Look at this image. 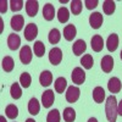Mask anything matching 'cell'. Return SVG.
<instances>
[{"label":"cell","instance_id":"cell-1","mask_svg":"<svg viewBox=\"0 0 122 122\" xmlns=\"http://www.w3.org/2000/svg\"><path fill=\"white\" fill-rule=\"evenodd\" d=\"M105 114L109 122H116L117 118V100L115 95H110L105 103Z\"/></svg>","mask_w":122,"mask_h":122},{"label":"cell","instance_id":"cell-2","mask_svg":"<svg viewBox=\"0 0 122 122\" xmlns=\"http://www.w3.org/2000/svg\"><path fill=\"white\" fill-rule=\"evenodd\" d=\"M71 78H72V82L76 83L77 86L83 84L86 81V72L81 68V67H76L72 71V75H71Z\"/></svg>","mask_w":122,"mask_h":122},{"label":"cell","instance_id":"cell-3","mask_svg":"<svg viewBox=\"0 0 122 122\" xmlns=\"http://www.w3.org/2000/svg\"><path fill=\"white\" fill-rule=\"evenodd\" d=\"M79 95H81V90L78 87H73L71 86L67 88V92H66V100L68 103H76V101L79 99Z\"/></svg>","mask_w":122,"mask_h":122},{"label":"cell","instance_id":"cell-4","mask_svg":"<svg viewBox=\"0 0 122 122\" xmlns=\"http://www.w3.org/2000/svg\"><path fill=\"white\" fill-rule=\"evenodd\" d=\"M62 60V51L60 48H53L49 53V61L51 62V65L56 66L61 62Z\"/></svg>","mask_w":122,"mask_h":122},{"label":"cell","instance_id":"cell-5","mask_svg":"<svg viewBox=\"0 0 122 122\" xmlns=\"http://www.w3.org/2000/svg\"><path fill=\"white\" fill-rule=\"evenodd\" d=\"M103 22H104V18L100 12H93L89 16V25L92 26V28H94V29L100 28Z\"/></svg>","mask_w":122,"mask_h":122},{"label":"cell","instance_id":"cell-6","mask_svg":"<svg viewBox=\"0 0 122 122\" xmlns=\"http://www.w3.org/2000/svg\"><path fill=\"white\" fill-rule=\"evenodd\" d=\"M37 36H38V27L34 23L27 25V27L25 28V38L28 42H32V40L36 39Z\"/></svg>","mask_w":122,"mask_h":122},{"label":"cell","instance_id":"cell-7","mask_svg":"<svg viewBox=\"0 0 122 122\" xmlns=\"http://www.w3.org/2000/svg\"><path fill=\"white\" fill-rule=\"evenodd\" d=\"M54 100H55V95H54V92L51 89H48L45 90L43 95H42V104L44 107H50L54 104Z\"/></svg>","mask_w":122,"mask_h":122},{"label":"cell","instance_id":"cell-8","mask_svg":"<svg viewBox=\"0 0 122 122\" xmlns=\"http://www.w3.org/2000/svg\"><path fill=\"white\" fill-rule=\"evenodd\" d=\"M32 50L28 45H25L21 51H20V60H21V62L25 64V65H28L30 61H32Z\"/></svg>","mask_w":122,"mask_h":122},{"label":"cell","instance_id":"cell-9","mask_svg":"<svg viewBox=\"0 0 122 122\" xmlns=\"http://www.w3.org/2000/svg\"><path fill=\"white\" fill-rule=\"evenodd\" d=\"M100 66H101V68H103V71H104L105 73L111 72V71H112V68H114V59H112V56L105 55L103 59H101Z\"/></svg>","mask_w":122,"mask_h":122},{"label":"cell","instance_id":"cell-10","mask_svg":"<svg viewBox=\"0 0 122 122\" xmlns=\"http://www.w3.org/2000/svg\"><path fill=\"white\" fill-rule=\"evenodd\" d=\"M38 10H39V4L36 0H28L26 1V12L29 17H34L38 14Z\"/></svg>","mask_w":122,"mask_h":122},{"label":"cell","instance_id":"cell-11","mask_svg":"<svg viewBox=\"0 0 122 122\" xmlns=\"http://www.w3.org/2000/svg\"><path fill=\"white\" fill-rule=\"evenodd\" d=\"M90 45H92V49L94 50L95 53H100L104 48V39L101 38V36H94L90 40Z\"/></svg>","mask_w":122,"mask_h":122},{"label":"cell","instance_id":"cell-12","mask_svg":"<svg viewBox=\"0 0 122 122\" xmlns=\"http://www.w3.org/2000/svg\"><path fill=\"white\" fill-rule=\"evenodd\" d=\"M86 49H87V44L83 39H78L76 40V42L73 43L72 45V51L76 56H79V55H82L84 51H86Z\"/></svg>","mask_w":122,"mask_h":122},{"label":"cell","instance_id":"cell-13","mask_svg":"<svg viewBox=\"0 0 122 122\" xmlns=\"http://www.w3.org/2000/svg\"><path fill=\"white\" fill-rule=\"evenodd\" d=\"M118 46V36L116 33H112V34H110L107 40H106V48L110 53H114L115 50L117 49Z\"/></svg>","mask_w":122,"mask_h":122},{"label":"cell","instance_id":"cell-14","mask_svg":"<svg viewBox=\"0 0 122 122\" xmlns=\"http://www.w3.org/2000/svg\"><path fill=\"white\" fill-rule=\"evenodd\" d=\"M122 88V84H121V81L117 78V77H112L109 79V83H107V89L110 90V93H118Z\"/></svg>","mask_w":122,"mask_h":122},{"label":"cell","instance_id":"cell-15","mask_svg":"<svg viewBox=\"0 0 122 122\" xmlns=\"http://www.w3.org/2000/svg\"><path fill=\"white\" fill-rule=\"evenodd\" d=\"M23 25H25V20H23L22 15H15L11 18V28L14 30H16V32L21 30L23 28Z\"/></svg>","mask_w":122,"mask_h":122},{"label":"cell","instance_id":"cell-16","mask_svg":"<svg viewBox=\"0 0 122 122\" xmlns=\"http://www.w3.org/2000/svg\"><path fill=\"white\" fill-rule=\"evenodd\" d=\"M39 82L43 87H49L53 82V73L50 72V71H43L42 73L39 76Z\"/></svg>","mask_w":122,"mask_h":122},{"label":"cell","instance_id":"cell-17","mask_svg":"<svg viewBox=\"0 0 122 122\" xmlns=\"http://www.w3.org/2000/svg\"><path fill=\"white\" fill-rule=\"evenodd\" d=\"M7 45L11 50H17L21 45V39L17 34H10L7 38Z\"/></svg>","mask_w":122,"mask_h":122},{"label":"cell","instance_id":"cell-18","mask_svg":"<svg viewBox=\"0 0 122 122\" xmlns=\"http://www.w3.org/2000/svg\"><path fill=\"white\" fill-rule=\"evenodd\" d=\"M76 34H77V29H76V27L73 25H67L64 28V37H65L66 40H68V42L73 40Z\"/></svg>","mask_w":122,"mask_h":122},{"label":"cell","instance_id":"cell-19","mask_svg":"<svg viewBox=\"0 0 122 122\" xmlns=\"http://www.w3.org/2000/svg\"><path fill=\"white\" fill-rule=\"evenodd\" d=\"M93 99L95 103L101 104L105 99V90L103 89V87H95L93 90Z\"/></svg>","mask_w":122,"mask_h":122},{"label":"cell","instance_id":"cell-20","mask_svg":"<svg viewBox=\"0 0 122 122\" xmlns=\"http://www.w3.org/2000/svg\"><path fill=\"white\" fill-rule=\"evenodd\" d=\"M55 16V9H54V5L51 4H46L44 5V9H43V17L46 20V21H51Z\"/></svg>","mask_w":122,"mask_h":122},{"label":"cell","instance_id":"cell-21","mask_svg":"<svg viewBox=\"0 0 122 122\" xmlns=\"http://www.w3.org/2000/svg\"><path fill=\"white\" fill-rule=\"evenodd\" d=\"M39 110H40V105H39V101L36 98H32L28 103V112L30 115H38L39 114Z\"/></svg>","mask_w":122,"mask_h":122},{"label":"cell","instance_id":"cell-22","mask_svg":"<svg viewBox=\"0 0 122 122\" xmlns=\"http://www.w3.org/2000/svg\"><path fill=\"white\" fill-rule=\"evenodd\" d=\"M1 66H3V70L5 72H11L14 70V66H15V62H14V59L11 56H5L3 59V62H1Z\"/></svg>","mask_w":122,"mask_h":122},{"label":"cell","instance_id":"cell-23","mask_svg":"<svg viewBox=\"0 0 122 122\" xmlns=\"http://www.w3.org/2000/svg\"><path fill=\"white\" fill-rule=\"evenodd\" d=\"M66 88H67V81L64 77H59L55 81V90H56V93L62 94Z\"/></svg>","mask_w":122,"mask_h":122},{"label":"cell","instance_id":"cell-24","mask_svg":"<svg viewBox=\"0 0 122 122\" xmlns=\"http://www.w3.org/2000/svg\"><path fill=\"white\" fill-rule=\"evenodd\" d=\"M70 18V11L66 7H60L57 11V20L61 23H66Z\"/></svg>","mask_w":122,"mask_h":122},{"label":"cell","instance_id":"cell-25","mask_svg":"<svg viewBox=\"0 0 122 122\" xmlns=\"http://www.w3.org/2000/svg\"><path fill=\"white\" fill-rule=\"evenodd\" d=\"M115 9H116V4L112 0H106L103 4V10H104V14L105 15H112L115 12Z\"/></svg>","mask_w":122,"mask_h":122},{"label":"cell","instance_id":"cell-26","mask_svg":"<svg viewBox=\"0 0 122 122\" xmlns=\"http://www.w3.org/2000/svg\"><path fill=\"white\" fill-rule=\"evenodd\" d=\"M5 114H6V116H7L9 118L15 120V118L18 116V109H17L16 105L10 104V105H7L6 109H5Z\"/></svg>","mask_w":122,"mask_h":122},{"label":"cell","instance_id":"cell-27","mask_svg":"<svg viewBox=\"0 0 122 122\" xmlns=\"http://www.w3.org/2000/svg\"><path fill=\"white\" fill-rule=\"evenodd\" d=\"M48 39L51 44H57L61 39V34H60V30L56 29V28H53L49 32V36H48Z\"/></svg>","mask_w":122,"mask_h":122},{"label":"cell","instance_id":"cell-28","mask_svg":"<svg viewBox=\"0 0 122 122\" xmlns=\"http://www.w3.org/2000/svg\"><path fill=\"white\" fill-rule=\"evenodd\" d=\"M33 51H34V55L38 56V57H42L45 53V46L43 44V42H40V40H37L33 45Z\"/></svg>","mask_w":122,"mask_h":122},{"label":"cell","instance_id":"cell-29","mask_svg":"<svg viewBox=\"0 0 122 122\" xmlns=\"http://www.w3.org/2000/svg\"><path fill=\"white\" fill-rule=\"evenodd\" d=\"M81 64H82V66L86 68V70H90L92 67H93L94 65V60H93V56L87 54L84 55L82 59H81Z\"/></svg>","mask_w":122,"mask_h":122},{"label":"cell","instance_id":"cell-30","mask_svg":"<svg viewBox=\"0 0 122 122\" xmlns=\"http://www.w3.org/2000/svg\"><path fill=\"white\" fill-rule=\"evenodd\" d=\"M76 118V111L72 107H66L64 110V120L66 122H73Z\"/></svg>","mask_w":122,"mask_h":122},{"label":"cell","instance_id":"cell-31","mask_svg":"<svg viewBox=\"0 0 122 122\" xmlns=\"http://www.w3.org/2000/svg\"><path fill=\"white\" fill-rule=\"evenodd\" d=\"M10 93H11V97L14 99H20L22 97V90H21V87H20L18 83H14L11 86V88H10Z\"/></svg>","mask_w":122,"mask_h":122},{"label":"cell","instance_id":"cell-32","mask_svg":"<svg viewBox=\"0 0 122 122\" xmlns=\"http://www.w3.org/2000/svg\"><path fill=\"white\" fill-rule=\"evenodd\" d=\"M20 83H21V86L23 88H28L30 86V83H32V77H30V75L28 72H23L20 76Z\"/></svg>","mask_w":122,"mask_h":122},{"label":"cell","instance_id":"cell-33","mask_svg":"<svg viewBox=\"0 0 122 122\" xmlns=\"http://www.w3.org/2000/svg\"><path fill=\"white\" fill-rule=\"evenodd\" d=\"M71 11L73 15H79L82 12V1L81 0H73L71 1Z\"/></svg>","mask_w":122,"mask_h":122},{"label":"cell","instance_id":"cell-34","mask_svg":"<svg viewBox=\"0 0 122 122\" xmlns=\"http://www.w3.org/2000/svg\"><path fill=\"white\" fill-rule=\"evenodd\" d=\"M46 122H60V112L59 110H51L46 116Z\"/></svg>","mask_w":122,"mask_h":122},{"label":"cell","instance_id":"cell-35","mask_svg":"<svg viewBox=\"0 0 122 122\" xmlns=\"http://www.w3.org/2000/svg\"><path fill=\"white\" fill-rule=\"evenodd\" d=\"M23 7V1L22 0H11L10 1V9L12 10V11H20Z\"/></svg>","mask_w":122,"mask_h":122},{"label":"cell","instance_id":"cell-36","mask_svg":"<svg viewBox=\"0 0 122 122\" xmlns=\"http://www.w3.org/2000/svg\"><path fill=\"white\" fill-rule=\"evenodd\" d=\"M98 4H99L98 0H86V1H84V5H86V7H87L88 10L95 9V7L98 6Z\"/></svg>","mask_w":122,"mask_h":122},{"label":"cell","instance_id":"cell-37","mask_svg":"<svg viewBox=\"0 0 122 122\" xmlns=\"http://www.w3.org/2000/svg\"><path fill=\"white\" fill-rule=\"evenodd\" d=\"M7 1L6 0H1V1H0V12L1 14H5L6 12V10H7Z\"/></svg>","mask_w":122,"mask_h":122},{"label":"cell","instance_id":"cell-38","mask_svg":"<svg viewBox=\"0 0 122 122\" xmlns=\"http://www.w3.org/2000/svg\"><path fill=\"white\" fill-rule=\"evenodd\" d=\"M117 114H118L120 116H122V100L117 104Z\"/></svg>","mask_w":122,"mask_h":122},{"label":"cell","instance_id":"cell-39","mask_svg":"<svg viewBox=\"0 0 122 122\" xmlns=\"http://www.w3.org/2000/svg\"><path fill=\"white\" fill-rule=\"evenodd\" d=\"M88 122H98V120H97L95 117H90V118L88 120Z\"/></svg>","mask_w":122,"mask_h":122},{"label":"cell","instance_id":"cell-40","mask_svg":"<svg viewBox=\"0 0 122 122\" xmlns=\"http://www.w3.org/2000/svg\"><path fill=\"white\" fill-rule=\"evenodd\" d=\"M0 122H7V121L5 120V117H4V116H0Z\"/></svg>","mask_w":122,"mask_h":122},{"label":"cell","instance_id":"cell-41","mask_svg":"<svg viewBox=\"0 0 122 122\" xmlns=\"http://www.w3.org/2000/svg\"><path fill=\"white\" fill-rule=\"evenodd\" d=\"M26 122H36V121H34L33 118H27V120H26Z\"/></svg>","mask_w":122,"mask_h":122},{"label":"cell","instance_id":"cell-42","mask_svg":"<svg viewBox=\"0 0 122 122\" xmlns=\"http://www.w3.org/2000/svg\"><path fill=\"white\" fill-rule=\"evenodd\" d=\"M0 25H1L0 26V30H3V20L1 18H0Z\"/></svg>","mask_w":122,"mask_h":122},{"label":"cell","instance_id":"cell-43","mask_svg":"<svg viewBox=\"0 0 122 122\" xmlns=\"http://www.w3.org/2000/svg\"><path fill=\"white\" fill-rule=\"evenodd\" d=\"M60 3H61V4H66L67 0H60Z\"/></svg>","mask_w":122,"mask_h":122},{"label":"cell","instance_id":"cell-44","mask_svg":"<svg viewBox=\"0 0 122 122\" xmlns=\"http://www.w3.org/2000/svg\"><path fill=\"white\" fill-rule=\"evenodd\" d=\"M120 56H121V60H122V51H121V54H120Z\"/></svg>","mask_w":122,"mask_h":122}]
</instances>
